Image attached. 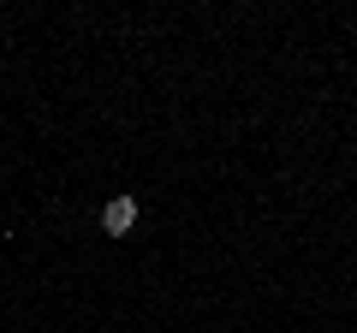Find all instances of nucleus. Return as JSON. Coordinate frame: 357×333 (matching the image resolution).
<instances>
[{
    "mask_svg": "<svg viewBox=\"0 0 357 333\" xmlns=\"http://www.w3.org/2000/svg\"><path fill=\"white\" fill-rule=\"evenodd\" d=\"M102 226L114 232V238H126V232L137 226V196H114V203L102 208Z\"/></svg>",
    "mask_w": 357,
    "mask_h": 333,
    "instance_id": "1",
    "label": "nucleus"
}]
</instances>
